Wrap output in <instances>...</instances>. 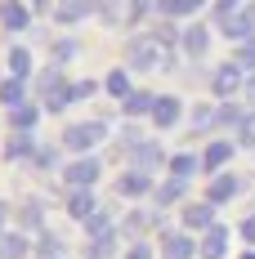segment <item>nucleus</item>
Returning a JSON list of instances; mask_svg holds the SVG:
<instances>
[{"mask_svg": "<svg viewBox=\"0 0 255 259\" xmlns=\"http://www.w3.org/2000/svg\"><path fill=\"white\" fill-rule=\"evenodd\" d=\"M166 45L170 40H161V36H143V40H130V67H139V72H153L166 63Z\"/></svg>", "mask_w": 255, "mask_h": 259, "instance_id": "nucleus-1", "label": "nucleus"}, {"mask_svg": "<svg viewBox=\"0 0 255 259\" xmlns=\"http://www.w3.org/2000/svg\"><path fill=\"white\" fill-rule=\"evenodd\" d=\"M103 139H107V125H99V121H81V125H72L63 134V143H67L72 152H85V148H94Z\"/></svg>", "mask_w": 255, "mask_h": 259, "instance_id": "nucleus-2", "label": "nucleus"}, {"mask_svg": "<svg viewBox=\"0 0 255 259\" xmlns=\"http://www.w3.org/2000/svg\"><path fill=\"white\" fill-rule=\"evenodd\" d=\"M197 255V241L184 233H166L161 237V259H193Z\"/></svg>", "mask_w": 255, "mask_h": 259, "instance_id": "nucleus-3", "label": "nucleus"}, {"mask_svg": "<svg viewBox=\"0 0 255 259\" xmlns=\"http://www.w3.org/2000/svg\"><path fill=\"white\" fill-rule=\"evenodd\" d=\"M94 9H99V0H58L54 18H58V23H81V18L94 14Z\"/></svg>", "mask_w": 255, "mask_h": 259, "instance_id": "nucleus-4", "label": "nucleus"}, {"mask_svg": "<svg viewBox=\"0 0 255 259\" xmlns=\"http://www.w3.org/2000/svg\"><path fill=\"white\" fill-rule=\"evenodd\" d=\"M94 179H99V161L81 156V161H72V165H67V183H72V188H90Z\"/></svg>", "mask_w": 255, "mask_h": 259, "instance_id": "nucleus-5", "label": "nucleus"}, {"mask_svg": "<svg viewBox=\"0 0 255 259\" xmlns=\"http://www.w3.org/2000/svg\"><path fill=\"white\" fill-rule=\"evenodd\" d=\"M202 259H224V250H229V233L215 224V228H206V237H202Z\"/></svg>", "mask_w": 255, "mask_h": 259, "instance_id": "nucleus-6", "label": "nucleus"}, {"mask_svg": "<svg viewBox=\"0 0 255 259\" xmlns=\"http://www.w3.org/2000/svg\"><path fill=\"white\" fill-rule=\"evenodd\" d=\"M237 90H242V67L237 63L215 67V94H237Z\"/></svg>", "mask_w": 255, "mask_h": 259, "instance_id": "nucleus-7", "label": "nucleus"}, {"mask_svg": "<svg viewBox=\"0 0 255 259\" xmlns=\"http://www.w3.org/2000/svg\"><path fill=\"white\" fill-rule=\"evenodd\" d=\"M233 197H237V179H233V175H215L206 201H210V206H224V201H233Z\"/></svg>", "mask_w": 255, "mask_h": 259, "instance_id": "nucleus-8", "label": "nucleus"}, {"mask_svg": "<svg viewBox=\"0 0 255 259\" xmlns=\"http://www.w3.org/2000/svg\"><path fill=\"white\" fill-rule=\"evenodd\" d=\"M0 23L9 27V31H23V27L31 23V14H27L18 0H5V5H0Z\"/></svg>", "mask_w": 255, "mask_h": 259, "instance_id": "nucleus-9", "label": "nucleus"}, {"mask_svg": "<svg viewBox=\"0 0 255 259\" xmlns=\"http://www.w3.org/2000/svg\"><path fill=\"white\" fill-rule=\"evenodd\" d=\"M67 214H72V219H90V214H94V197H90V188H72V197H67Z\"/></svg>", "mask_w": 255, "mask_h": 259, "instance_id": "nucleus-10", "label": "nucleus"}, {"mask_svg": "<svg viewBox=\"0 0 255 259\" xmlns=\"http://www.w3.org/2000/svg\"><path fill=\"white\" fill-rule=\"evenodd\" d=\"M184 224H188V228H215V206H210V201L188 206L184 210Z\"/></svg>", "mask_w": 255, "mask_h": 259, "instance_id": "nucleus-11", "label": "nucleus"}, {"mask_svg": "<svg viewBox=\"0 0 255 259\" xmlns=\"http://www.w3.org/2000/svg\"><path fill=\"white\" fill-rule=\"evenodd\" d=\"M153 121L161 130H170L179 121V99H157V107H153Z\"/></svg>", "mask_w": 255, "mask_h": 259, "instance_id": "nucleus-12", "label": "nucleus"}, {"mask_svg": "<svg viewBox=\"0 0 255 259\" xmlns=\"http://www.w3.org/2000/svg\"><path fill=\"white\" fill-rule=\"evenodd\" d=\"M206 40H210V36H206V27H202V23H197V27H188V31H184V54L202 58V54H206Z\"/></svg>", "mask_w": 255, "mask_h": 259, "instance_id": "nucleus-13", "label": "nucleus"}, {"mask_svg": "<svg viewBox=\"0 0 255 259\" xmlns=\"http://www.w3.org/2000/svg\"><path fill=\"white\" fill-rule=\"evenodd\" d=\"M148 188H153V179H148V170H130L126 179H121V192H126V197H143Z\"/></svg>", "mask_w": 255, "mask_h": 259, "instance_id": "nucleus-14", "label": "nucleus"}, {"mask_svg": "<svg viewBox=\"0 0 255 259\" xmlns=\"http://www.w3.org/2000/svg\"><path fill=\"white\" fill-rule=\"evenodd\" d=\"M23 255H27V237H18V233L0 237V259H23Z\"/></svg>", "mask_w": 255, "mask_h": 259, "instance_id": "nucleus-15", "label": "nucleus"}, {"mask_svg": "<svg viewBox=\"0 0 255 259\" xmlns=\"http://www.w3.org/2000/svg\"><path fill=\"white\" fill-rule=\"evenodd\" d=\"M229 156H233V143H210V148H206V156H202V165H206V170H220Z\"/></svg>", "mask_w": 255, "mask_h": 259, "instance_id": "nucleus-16", "label": "nucleus"}, {"mask_svg": "<svg viewBox=\"0 0 255 259\" xmlns=\"http://www.w3.org/2000/svg\"><path fill=\"white\" fill-rule=\"evenodd\" d=\"M202 0H161V14L166 18H184V14H197Z\"/></svg>", "mask_w": 255, "mask_h": 259, "instance_id": "nucleus-17", "label": "nucleus"}, {"mask_svg": "<svg viewBox=\"0 0 255 259\" xmlns=\"http://www.w3.org/2000/svg\"><path fill=\"white\" fill-rule=\"evenodd\" d=\"M184 188H188V179H175V175H170V183H161V188H157V201H161V206H170V201L184 197Z\"/></svg>", "mask_w": 255, "mask_h": 259, "instance_id": "nucleus-18", "label": "nucleus"}, {"mask_svg": "<svg viewBox=\"0 0 255 259\" xmlns=\"http://www.w3.org/2000/svg\"><path fill=\"white\" fill-rule=\"evenodd\" d=\"M153 107H157L153 94H130L126 99V116H143V112H153Z\"/></svg>", "mask_w": 255, "mask_h": 259, "instance_id": "nucleus-19", "label": "nucleus"}, {"mask_svg": "<svg viewBox=\"0 0 255 259\" xmlns=\"http://www.w3.org/2000/svg\"><path fill=\"white\" fill-rule=\"evenodd\" d=\"M193 170H197V156H188V152H179L175 161H170V175H175V179H188Z\"/></svg>", "mask_w": 255, "mask_h": 259, "instance_id": "nucleus-20", "label": "nucleus"}, {"mask_svg": "<svg viewBox=\"0 0 255 259\" xmlns=\"http://www.w3.org/2000/svg\"><path fill=\"white\" fill-rule=\"evenodd\" d=\"M9 72H14V76H27V72H31V54L14 50V54H9Z\"/></svg>", "mask_w": 255, "mask_h": 259, "instance_id": "nucleus-21", "label": "nucleus"}, {"mask_svg": "<svg viewBox=\"0 0 255 259\" xmlns=\"http://www.w3.org/2000/svg\"><path fill=\"white\" fill-rule=\"evenodd\" d=\"M112 250H117V233H103V237H94V246H90V255H94V259L112 255Z\"/></svg>", "mask_w": 255, "mask_h": 259, "instance_id": "nucleus-22", "label": "nucleus"}, {"mask_svg": "<svg viewBox=\"0 0 255 259\" xmlns=\"http://www.w3.org/2000/svg\"><path fill=\"white\" fill-rule=\"evenodd\" d=\"M0 103L18 107V103H23V85H18V80H5V85H0Z\"/></svg>", "mask_w": 255, "mask_h": 259, "instance_id": "nucleus-23", "label": "nucleus"}, {"mask_svg": "<svg viewBox=\"0 0 255 259\" xmlns=\"http://www.w3.org/2000/svg\"><path fill=\"white\" fill-rule=\"evenodd\" d=\"M134 156H139V165L148 170V165H157V161H161V148H157V143H143V148H134Z\"/></svg>", "mask_w": 255, "mask_h": 259, "instance_id": "nucleus-24", "label": "nucleus"}, {"mask_svg": "<svg viewBox=\"0 0 255 259\" xmlns=\"http://www.w3.org/2000/svg\"><path fill=\"white\" fill-rule=\"evenodd\" d=\"M237 67H242V72H255V40H242V50H237Z\"/></svg>", "mask_w": 255, "mask_h": 259, "instance_id": "nucleus-25", "label": "nucleus"}, {"mask_svg": "<svg viewBox=\"0 0 255 259\" xmlns=\"http://www.w3.org/2000/svg\"><path fill=\"white\" fill-rule=\"evenodd\" d=\"M242 121H246V116H242L237 107H220V112H215V125H242Z\"/></svg>", "mask_w": 255, "mask_h": 259, "instance_id": "nucleus-26", "label": "nucleus"}, {"mask_svg": "<svg viewBox=\"0 0 255 259\" xmlns=\"http://www.w3.org/2000/svg\"><path fill=\"white\" fill-rule=\"evenodd\" d=\"M90 233H94V237H103V233H112V219H107V214H103V210H94V214H90Z\"/></svg>", "mask_w": 255, "mask_h": 259, "instance_id": "nucleus-27", "label": "nucleus"}, {"mask_svg": "<svg viewBox=\"0 0 255 259\" xmlns=\"http://www.w3.org/2000/svg\"><path fill=\"white\" fill-rule=\"evenodd\" d=\"M107 90L112 94H130V76L126 72H107Z\"/></svg>", "mask_w": 255, "mask_h": 259, "instance_id": "nucleus-28", "label": "nucleus"}, {"mask_svg": "<svg viewBox=\"0 0 255 259\" xmlns=\"http://www.w3.org/2000/svg\"><path fill=\"white\" fill-rule=\"evenodd\" d=\"M148 224H153V214H143V210H134V214L126 219V233H143Z\"/></svg>", "mask_w": 255, "mask_h": 259, "instance_id": "nucleus-29", "label": "nucleus"}, {"mask_svg": "<svg viewBox=\"0 0 255 259\" xmlns=\"http://www.w3.org/2000/svg\"><path fill=\"white\" fill-rule=\"evenodd\" d=\"M31 121H36V107H27V103H18L14 107V125L23 130V125H31Z\"/></svg>", "mask_w": 255, "mask_h": 259, "instance_id": "nucleus-30", "label": "nucleus"}, {"mask_svg": "<svg viewBox=\"0 0 255 259\" xmlns=\"http://www.w3.org/2000/svg\"><path fill=\"white\" fill-rule=\"evenodd\" d=\"M27 152H36V148H31V139H27V134H18V139L9 143V156H27Z\"/></svg>", "mask_w": 255, "mask_h": 259, "instance_id": "nucleus-31", "label": "nucleus"}, {"mask_svg": "<svg viewBox=\"0 0 255 259\" xmlns=\"http://www.w3.org/2000/svg\"><path fill=\"white\" fill-rule=\"evenodd\" d=\"M67 94H72V99H90V94H94V80H81V85H67Z\"/></svg>", "mask_w": 255, "mask_h": 259, "instance_id": "nucleus-32", "label": "nucleus"}, {"mask_svg": "<svg viewBox=\"0 0 255 259\" xmlns=\"http://www.w3.org/2000/svg\"><path fill=\"white\" fill-rule=\"evenodd\" d=\"M242 143H246V148H255V116H246V121H242Z\"/></svg>", "mask_w": 255, "mask_h": 259, "instance_id": "nucleus-33", "label": "nucleus"}, {"mask_svg": "<svg viewBox=\"0 0 255 259\" xmlns=\"http://www.w3.org/2000/svg\"><path fill=\"white\" fill-rule=\"evenodd\" d=\"M242 241H246V246H255V214H246V219H242Z\"/></svg>", "mask_w": 255, "mask_h": 259, "instance_id": "nucleus-34", "label": "nucleus"}, {"mask_svg": "<svg viewBox=\"0 0 255 259\" xmlns=\"http://www.w3.org/2000/svg\"><path fill=\"white\" fill-rule=\"evenodd\" d=\"M72 54H77L72 40H58V45H54V58H58V63H63V58H72Z\"/></svg>", "mask_w": 255, "mask_h": 259, "instance_id": "nucleus-35", "label": "nucleus"}, {"mask_svg": "<svg viewBox=\"0 0 255 259\" xmlns=\"http://www.w3.org/2000/svg\"><path fill=\"white\" fill-rule=\"evenodd\" d=\"M233 9H237V0H215V14H220V18H229Z\"/></svg>", "mask_w": 255, "mask_h": 259, "instance_id": "nucleus-36", "label": "nucleus"}, {"mask_svg": "<svg viewBox=\"0 0 255 259\" xmlns=\"http://www.w3.org/2000/svg\"><path fill=\"white\" fill-rule=\"evenodd\" d=\"M126 259H153V250H148V246L139 241V246H130V255H126Z\"/></svg>", "mask_w": 255, "mask_h": 259, "instance_id": "nucleus-37", "label": "nucleus"}, {"mask_svg": "<svg viewBox=\"0 0 255 259\" xmlns=\"http://www.w3.org/2000/svg\"><path fill=\"white\" fill-rule=\"evenodd\" d=\"M23 224H41V206H23Z\"/></svg>", "mask_w": 255, "mask_h": 259, "instance_id": "nucleus-38", "label": "nucleus"}, {"mask_svg": "<svg viewBox=\"0 0 255 259\" xmlns=\"http://www.w3.org/2000/svg\"><path fill=\"white\" fill-rule=\"evenodd\" d=\"M242 18H246V23H251V31H255V5H246V9H242Z\"/></svg>", "mask_w": 255, "mask_h": 259, "instance_id": "nucleus-39", "label": "nucleus"}, {"mask_svg": "<svg viewBox=\"0 0 255 259\" xmlns=\"http://www.w3.org/2000/svg\"><path fill=\"white\" fill-rule=\"evenodd\" d=\"M5 219H9V210L0 206V237H5Z\"/></svg>", "mask_w": 255, "mask_h": 259, "instance_id": "nucleus-40", "label": "nucleus"}, {"mask_svg": "<svg viewBox=\"0 0 255 259\" xmlns=\"http://www.w3.org/2000/svg\"><path fill=\"white\" fill-rule=\"evenodd\" d=\"M246 94H251V103H255V80H251V85H246Z\"/></svg>", "mask_w": 255, "mask_h": 259, "instance_id": "nucleus-41", "label": "nucleus"}, {"mask_svg": "<svg viewBox=\"0 0 255 259\" xmlns=\"http://www.w3.org/2000/svg\"><path fill=\"white\" fill-rule=\"evenodd\" d=\"M242 259H255V250H246V255H242Z\"/></svg>", "mask_w": 255, "mask_h": 259, "instance_id": "nucleus-42", "label": "nucleus"}, {"mask_svg": "<svg viewBox=\"0 0 255 259\" xmlns=\"http://www.w3.org/2000/svg\"><path fill=\"white\" fill-rule=\"evenodd\" d=\"M36 5H45V0H36Z\"/></svg>", "mask_w": 255, "mask_h": 259, "instance_id": "nucleus-43", "label": "nucleus"}]
</instances>
